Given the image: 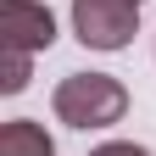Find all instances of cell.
Returning a JSON list of instances; mask_svg holds the SVG:
<instances>
[{
    "label": "cell",
    "instance_id": "1",
    "mask_svg": "<svg viewBox=\"0 0 156 156\" xmlns=\"http://www.w3.org/2000/svg\"><path fill=\"white\" fill-rule=\"evenodd\" d=\"M50 112L67 128H112L128 112V89L112 73H67L50 95Z\"/></svg>",
    "mask_w": 156,
    "mask_h": 156
},
{
    "label": "cell",
    "instance_id": "2",
    "mask_svg": "<svg viewBox=\"0 0 156 156\" xmlns=\"http://www.w3.org/2000/svg\"><path fill=\"white\" fill-rule=\"evenodd\" d=\"M140 28V0H73V34L89 50H123Z\"/></svg>",
    "mask_w": 156,
    "mask_h": 156
},
{
    "label": "cell",
    "instance_id": "3",
    "mask_svg": "<svg viewBox=\"0 0 156 156\" xmlns=\"http://www.w3.org/2000/svg\"><path fill=\"white\" fill-rule=\"evenodd\" d=\"M56 45V17L45 0H0V50H50Z\"/></svg>",
    "mask_w": 156,
    "mask_h": 156
},
{
    "label": "cell",
    "instance_id": "4",
    "mask_svg": "<svg viewBox=\"0 0 156 156\" xmlns=\"http://www.w3.org/2000/svg\"><path fill=\"white\" fill-rule=\"evenodd\" d=\"M0 156H56V140L34 117H11V123L0 128Z\"/></svg>",
    "mask_w": 156,
    "mask_h": 156
},
{
    "label": "cell",
    "instance_id": "5",
    "mask_svg": "<svg viewBox=\"0 0 156 156\" xmlns=\"http://www.w3.org/2000/svg\"><path fill=\"white\" fill-rule=\"evenodd\" d=\"M28 73H34V56L28 50H0V95H23L28 89Z\"/></svg>",
    "mask_w": 156,
    "mask_h": 156
},
{
    "label": "cell",
    "instance_id": "6",
    "mask_svg": "<svg viewBox=\"0 0 156 156\" xmlns=\"http://www.w3.org/2000/svg\"><path fill=\"white\" fill-rule=\"evenodd\" d=\"M89 156H151L145 145H134V140H106V145H95Z\"/></svg>",
    "mask_w": 156,
    "mask_h": 156
}]
</instances>
